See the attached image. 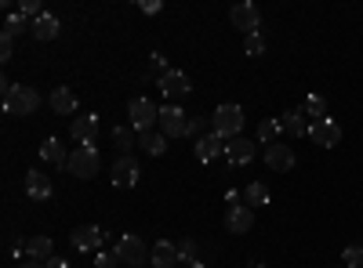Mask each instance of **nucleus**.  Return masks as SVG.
<instances>
[{
  "instance_id": "f257e3e1",
  "label": "nucleus",
  "mask_w": 363,
  "mask_h": 268,
  "mask_svg": "<svg viewBox=\"0 0 363 268\" xmlns=\"http://www.w3.org/2000/svg\"><path fill=\"white\" fill-rule=\"evenodd\" d=\"M40 91L37 87H29V83H11L4 80V112L8 116H33L40 109Z\"/></svg>"
},
{
  "instance_id": "f03ea898",
  "label": "nucleus",
  "mask_w": 363,
  "mask_h": 268,
  "mask_svg": "<svg viewBox=\"0 0 363 268\" xmlns=\"http://www.w3.org/2000/svg\"><path fill=\"white\" fill-rule=\"evenodd\" d=\"M244 120H247V116H244V109H240L236 102H222L215 112H211V131L229 141V138L244 134Z\"/></svg>"
},
{
  "instance_id": "7ed1b4c3",
  "label": "nucleus",
  "mask_w": 363,
  "mask_h": 268,
  "mask_svg": "<svg viewBox=\"0 0 363 268\" xmlns=\"http://www.w3.org/2000/svg\"><path fill=\"white\" fill-rule=\"evenodd\" d=\"M113 254H116V261H120V264L142 268V264H149V254H153V247H145V240H142V235H135V232H124V235H120V240L113 243Z\"/></svg>"
},
{
  "instance_id": "20e7f679",
  "label": "nucleus",
  "mask_w": 363,
  "mask_h": 268,
  "mask_svg": "<svg viewBox=\"0 0 363 268\" xmlns=\"http://www.w3.org/2000/svg\"><path fill=\"white\" fill-rule=\"evenodd\" d=\"M69 174H77L80 182H91L99 170H102V153L95 145H77L73 153H69V167H66Z\"/></svg>"
},
{
  "instance_id": "39448f33",
  "label": "nucleus",
  "mask_w": 363,
  "mask_h": 268,
  "mask_svg": "<svg viewBox=\"0 0 363 268\" xmlns=\"http://www.w3.org/2000/svg\"><path fill=\"white\" fill-rule=\"evenodd\" d=\"M128 116H131L135 134H149V131L160 127V105L149 102V98H131L128 102Z\"/></svg>"
},
{
  "instance_id": "423d86ee",
  "label": "nucleus",
  "mask_w": 363,
  "mask_h": 268,
  "mask_svg": "<svg viewBox=\"0 0 363 268\" xmlns=\"http://www.w3.org/2000/svg\"><path fill=\"white\" fill-rule=\"evenodd\" d=\"M189 120L193 116L182 109V105H160V131L167 134V138H186L189 134Z\"/></svg>"
},
{
  "instance_id": "0eeeda50",
  "label": "nucleus",
  "mask_w": 363,
  "mask_h": 268,
  "mask_svg": "<svg viewBox=\"0 0 363 268\" xmlns=\"http://www.w3.org/2000/svg\"><path fill=\"white\" fill-rule=\"evenodd\" d=\"M138 177H142V167H138L135 156H116V160L109 163V182H113L116 189H135Z\"/></svg>"
},
{
  "instance_id": "6e6552de",
  "label": "nucleus",
  "mask_w": 363,
  "mask_h": 268,
  "mask_svg": "<svg viewBox=\"0 0 363 268\" xmlns=\"http://www.w3.org/2000/svg\"><path fill=\"white\" fill-rule=\"evenodd\" d=\"M189 91H193V80H189L186 73L171 69L167 76H160V95H164L167 105H178L182 98H189Z\"/></svg>"
},
{
  "instance_id": "1a4fd4ad",
  "label": "nucleus",
  "mask_w": 363,
  "mask_h": 268,
  "mask_svg": "<svg viewBox=\"0 0 363 268\" xmlns=\"http://www.w3.org/2000/svg\"><path fill=\"white\" fill-rule=\"evenodd\" d=\"M229 22L251 37V33H258V25H262V11H258V4L244 0V4H233V8H229Z\"/></svg>"
},
{
  "instance_id": "9d476101",
  "label": "nucleus",
  "mask_w": 363,
  "mask_h": 268,
  "mask_svg": "<svg viewBox=\"0 0 363 268\" xmlns=\"http://www.w3.org/2000/svg\"><path fill=\"white\" fill-rule=\"evenodd\" d=\"M251 228H255V206H247V203H233L229 211H225V232L244 235V232H251Z\"/></svg>"
},
{
  "instance_id": "9b49d317",
  "label": "nucleus",
  "mask_w": 363,
  "mask_h": 268,
  "mask_svg": "<svg viewBox=\"0 0 363 268\" xmlns=\"http://www.w3.org/2000/svg\"><path fill=\"white\" fill-rule=\"evenodd\" d=\"M309 138H313V145H320V148H335L338 141H342V124L338 120H316L313 127H309Z\"/></svg>"
},
{
  "instance_id": "f8f14e48",
  "label": "nucleus",
  "mask_w": 363,
  "mask_h": 268,
  "mask_svg": "<svg viewBox=\"0 0 363 268\" xmlns=\"http://www.w3.org/2000/svg\"><path fill=\"white\" fill-rule=\"evenodd\" d=\"M193 156H196L200 163H215L218 156H225V138H218L215 131L203 134L200 141H193Z\"/></svg>"
},
{
  "instance_id": "ddd939ff",
  "label": "nucleus",
  "mask_w": 363,
  "mask_h": 268,
  "mask_svg": "<svg viewBox=\"0 0 363 268\" xmlns=\"http://www.w3.org/2000/svg\"><path fill=\"white\" fill-rule=\"evenodd\" d=\"M102 240H106V232H102L99 225H80V228H73V235H69L73 250H80V254L99 250V247H102Z\"/></svg>"
},
{
  "instance_id": "4468645a",
  "label": "nucleus",
  "mask_w": 363,
  "mask_h": 268,
  "mask_svg": "<svg viewBox=\"0 0 363 268\" xmlns=\"http://www.w3.org/2000/svg\"><path fill=\"white\" fill-rule=\"evenodd\" d=\"M225 160L233 163V167H244V163H251L255 160V138H229L225 141Z\"/></svg>"
},
{
  "instance_id": "2eb2a0df",
  "label": "nucleus",
  "mask_w": 363,
  "mask_h": 268,
  "mask_svg": "<svg viewBox=\"0 0 363 268\" xmlns=\"http://www.w3.org/2000/svg\"><path fill=\"white\" fill-rule=\"evenodd\" d=\"M265 163H269V170L287 174V170L294 167V148H291V145H284V141L265 145Z\"/></svg>"
},
{
  "instance_id": "dca6fc26",
  "label": "nucleus",
  "mask_w": 363,
  "mask_h": 268,
  "mask_svg": "<svg viewBox=\"0 0 363 268\" xmlns=\"http://www.w3.org/2000/svg\"><path fill=\"white\" fill-rule=\"evenodd\" d=\"M26 196L33 199V203H48L55 196V185H51V177L40 174V170H29L26 174Z\"/></svg>"
},
{
  "instance_id": "f3484780",
  "label": "nucleus",
  "mask_w": 363,
  "mask_h": 268,
  "mask_svg": "<svg viewBox=\"0 0 363 268\" xmlns=\"http://www.w3.org/2000/svg\"><path fill=\"white\" fill-rule=\"evenodd\" d=\"M69 134H73L80 145H91V141L99 138V112H84V116H77L73 127H69Z\"/></svg>"
},
{
  "instance_id": "a211bd4d",
  "label": "nucleus",
  "mask_w": 363,
  "mask_h": 268,
  "mask_svg": "<svg viewBox=\"0 0 363 268\" xmlns=\"http://www.w3.org/2000/svg\"><path fill=\"white\" fill-rule=\"evenodd\" d=\"M149 264H153V268H178V264H182V257H178V243L157 240V243H153V254H149Z\"/></svg>"
},
{
  "instance_id": "6ab92c4d",
  "label": "nucleus",
  "mask_w": 363,
  "mask_h": 268,
  "mask_svg": "<svg viewBox=\"0 0 363 268\" xmlns=\"http://www.w3.org/2000/svg\"><path fill=\"white\" fill-rule=\"evenodd\" d=\"M280 127H284V131H287L291 138H306L313 124H309V116H306V109L298 105V109H287V112L280 116Z\"/></svg>"
},
{
  "instance_id": "aec40b11",
  "label": "nucleus",
  "mask_w": 363,
  "mask_h": 268,
  "mask_svg": "<svg viewBox=\"0 0 363 268\" xmlns=\"http://www.w3.org/2000/svg\"><path fill=\"white\" fill-rule=\"evenodd\" d=\"M48 105H51V112H58V116H73V112L80 109V105H77V95L69 91V87H51Z\"/></svg>"
},
{
  "instance_id": "412c9836",
  "label": "nucleus",
  "mask_w": 363,
  "mask_h": 268,
  "mask_svg": "<svg viewBox=\"0 0 363 268\" xmlns=\"http://www.w3.org/2000/svg\"><path fill=\"white\" fill-rule=\"evenodd\" d=\"M29 33H33V37H37L40 44H51V40H55L58 33H62V22H58V18H55L51 11H44V15H40V18L33 22V29H29Z\"/></svg>"
},
{
  "instance_id": "4be33fe9",
  "label": "nucleus",
  "mask_w": 363,
  "mask_h": 268,
  "mask_svg": "<svg viewBox=\"0 0 363 268\" xmlns=\"http://www.w3.org/2000/svg\"><path fill=\"white\" fill-rule=\"evenodd\" d=\"M26 254H29V261H51L55 257V243L48 240V235H33V240H26Z\"/></svg>"
},
{
  "instance_id": "5701e85b",
  "label": "nucleus",
  "mask_w": 363,
  "mask_h": 268,
  "mask_svg": "<svg viewBox=\"0 0 363 268\" xmlns=\"http://www.w3.org/2000/svg\"><path fill=\"white\" fill-rule=\"evenodd\" d=\"M40 160H48L51 167H69V153L62 148V141H58V138H48L40 145Z\"/></svg>"
},
{
  "instance_id": "b1692460",
  "label": "nucleus",
  "mask_w": 363,
  "mask_h": 268,
  "mask_svg": "<svg viewBox=\"0 0 363 268\" xmlns=\"http://www.w3.org/2000/svg\"><path fill=\"white\" fill-rule=\"evenodd\" d=\"M29 29H33V22H29V18H22L18 11H11V15L4 18V29H0V40H11V44H15V37L29 33Z\"/></svg>"
},
{
  "instance_id": "393cba45",
  "label": "nucleus",
  "mask_w": 363,
  "mask_h": 268,
  "mask_svg": "<svg viewBox=\"0 0 363 268\" xmlns=\"http://www.w3.org/2000/svg\"><path fill=\"white\" fill-rule=\"evenodd\" d=\"M138 145L145 148L149 156H164V153H167V134H164V131H149V134H138Z\"/></svg>"
},
{
  "instance_id": "a878e982",
  "label": "nucleus",
  "mask_w": 363,
  "mask_h": 268,
  "mask_svg": "<svg viewBox=\"0 0 363 268\" xmlns=\"http://www.w3.org/2000/svg\"><path fill=\"white\" fill-rule=\"evenodd\" d=\"M280 134H284L280 120H262V124H258V131H255L258 145H277V141H280Z\"/></svg>"
},
{
  "instance_id": "bb28decb",
  "label": "nucleus",
  "mask_w": 363,
  "mask_h": 268,
  "mask_svg": "<svg viewBox=\"0 0 363 268\" xmlns=\"http://www.w3.org/2000/svg\"><path fill=\"white\" fill-rule=\"evenodd\" d=\"M244 199H247V206H269V203H272V192H269V185L251 182V185L244 189Z\"/></svg>"
},
{
  "instance_id": "cd10ccee",
  "label": "nucleus",
  "mask_w": 363,
  "mask_h": 268,
  "mask_svg": "<svg viewBox=\"0 0 363 268\" xmlns=\"http://www.w3.org/2000/svg\"><path fill=\"white\" fill-rule=\"evenodd\" d=\"M301 109H306V116H313V124L327 120V98L323 95H309L306 102H301Z\"/></svg>"
},
{
  "instance_id": "c85d7f7f",
  "label": "nucleus",
  "mask_w": 363,
  "mask_h": 268,
  "mask_svg": "<svg viewBox=\"0 0 363 268\" xmlns=\"http://www.w3.org/2000/svg\"><path fill=\"white\" fill-rule=\"evenodd\" d=\"M113 141L120 148V156H131V148H135V127H116L113 131Z\"/></svg>"
},
{
  "instance_id": "c756f323",
  "label": "nucleus",
  "mask_w": 363,
  "mask_h": 268,
  "mask_svg": "<svg viewBox=\"0 0 363 268\" xmlns=\"http://www.w3.org/2000/svg\"><path fill=\"white\" fill-rule=\"evenodd\" d=\"M178 257H182V268L196 264V240H182L178 243Z\"/></svg>"
},
{
  "instance_id": "7c9ffc66",
  "label": "nucleus",
  "mask_w": 363,
  "mask_h": 268,
  "mask_svg": "<svg viewBox=\"0 0 363 268\" xmlns=\"http://www.w3.org/2000/svg\"><path fill=\"white\" fill-rule=\"evenodd\" d=\"M244 51H247L251 58H262V54H265V37H262V33H251V37L244 40Z\"/></svg>"
},
{
  "instance_id": "2f4dec72",
  "label": "nucleus",
  "mask_w": 363,
  "mask_h": 268,
  "mask_svg": "<svg viewBox=\"0 0 363 268\" xmlns=\"http://www.w3.org/2000/svg\"><path fill=\"white\" fill-rule=\"evenodd\" d=\"M342 264L345 268H363V247H345L342 250Z\"/></svg>"
},
{
  "instance_id": "473e14b6",
  "label": "nucleus",
  "mask_w": 363,
  "mask_h": 268,
  "mask_svg": "<svg viewBox=\"0 0 363 268\" xmlns=\"http://www.w3.org/2000/svg\"><path fill=\"white\" fill-rule=\"evenodd\" d=\"M149 66H153V73H157V76H167V73H171V69H167V58H164L160 51L149 54Z\"/></svg>"
},
{
  "instance_id": "72a5a7b5",
  "label": "nucleus",
  "mask_w": 363,
  "mask_h": 268,
  "mask_svg": "<svg viewBox=\"0 0 363 268\" xmlns=\"http://www.w3.org/2000/svg\"><path fill=\"white\" fill-rule=\"evenodd\" d=\"M113 264H120V261H116V254H113V250H99L95 268H113Z\"/></svg>"
},
{
  "instance_id": "f704fd0d",
  "label": "nucleus",
  "mask_w": 363,
  "mask_h": 268,
  "mask_svg": "<svg viewBox=\"0 0 363 268\" xmlns=\"http://www.w3.org/2000/svg\"><path fill=\"white\" fill-rule=\"evenodd\" d=\"M203 127H207V124L200 120V116H193V120H189V138L200 141V138H203Z\"/></svg>"
},
{
  "instance_id": "c9c22d12",
  "label": "nucleus",
  "mask_w": 363,
  "mask_h": 268,
  "mask_svg": "<svg viewBox=\"0 0 363 268\" xmlns=\"http://www.w3.org/2000/svg\"><path fill=\"white\" fill-rule=\"evenodd\" d=\"M138 8H142L145 15H160V8H164V4H160V0H138Z\"/></svg>"
},
{
  "instance_id": "e433bc0d",
  "label": "nucleus",
  "mask_w": 363,
  "mask_h": 268,
  "mask_svg": "<svg viewBox=\"0 0 363 268\" xmlns=\"http://www.w3.org/2000/svg\"><path fill=\"white\" fill-rule=\"evenodd\" d=\"M0 58H4V62H11V58H15V44L11 40H0Z\"/></svg>"
},
{
  "instance_id": "4c0bfd02",
  "label": "nucleus",
  "mask_w": 363,
  "mask_h": 268,
  "mask_svg": "<svg viewBox=\"0 0 363 268\" xmlns=\"http://www.w3.org/2000/svg\"><path fill=\"white\" fill-rule=\"evenodd\" d=\"M44 268H66V261H62V257H51V261H48Z\"/></svg>"
},
{
  "instance_id": "58836bf2",
  "label": "nucleus",
  "mask_w": 363,
  "mask_h": 268,
  "mask_svg": "<svg viewBox=\"0 0 363 268\" xmlns=\"http://www.w3.org/2000/svg\"><path fill=\"white\" fill-rule=\"evenodd\" d=\"M18 268H44V261H22Z\"/></svg>"
},
{
  "instance_id": "ea45409f",
  "label": "nucleus",
  "mask_w": 363,
  "mask_h": 268,
  "mask_svg": "<svg viewBox=\"0 0 363 268\" xmlns=\"http://www.w3.org/2000/svg\"><path fill=\"white\" fill-rule=\"evenodd\" d=\"M189 268H207V264H200V261H196V264H189Z\"/></svg>"
},
{
  "instance_id": "a19ab883",
  "label": "nucleus",
  "mask_w": 363,
  "mask_h": 268,
  "mask_svg": "<svg viewBox=\"0 0 363 268\" xmlns=\"http://www.w3.org/2000/svg\"><path fill=\"white\" fill-rule=\"evenodd\" d=\"M342 268H345V264H342Z\"/></svg>"
}]
</instances>
